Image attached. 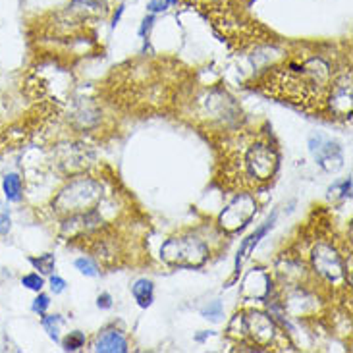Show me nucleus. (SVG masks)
I'll return each mask as SVG.
<instances>
[{
  "label": "nucleus",
  "instance_id": "obj_13",
  "mask_svg": "<svg viewBox=\"0 0 353 353\" xmlns=\"http://www.w3.org/2000/svg\"><path fill=\"white\" fill-rule=\"evenodd\" d=\"M153 282L147 280V278H139L134 286H132V294H134L135 301L139 303V307H143V309L151 307V303H153Z\"/></svg>",
  "mask_w": 353,
  "mask_h": 353
},
{
  "label": "nucleus",
  "instance_id": "obj_26",
  "mask_svg": "<svg viewBox=\"0 0 353 353\" xmlns=\"http://www.w3.org/2000/svg\"><path fill=\"white\" fill-rule=\"evenodd\" d=\"M176 2H178V0H168V4H176Z\"/></svg>",
  "mask_w": 353,
  "mask_h": 353
},
{
  "label": "nucleus",
  "instance_id": "obj_16",
  "mask_svg": "<svg viewBox=\"0 0 353 353\" xmlns=\"http://www.w3.org/2000/svg\"><path fill=\"white\" fill-rule=\"evenodd\" d=\"M21 286H26L31 292H37L39 294L43 290V286H45V280L37 272H29L26 276H21Z\"/></svg>",
  "mask_w": 353,
  "mask_h": 353
},
{
  "label": "nucleus",
  "instance_id": "obj_22",
  "mask_svg": "<svg viewBox=\"0 0 353 353\" xmlns=\"http://www.w3.org/2000/svg\"><path fill=\"white\" fill-rule=\"evenodd\" d=\"M168 6H170V4H168V0H151L147 8H149L151 14H159V12H164Z\"/></svg>",
  "mask_w": 353,
  "mask_h": 353
},
{
  "label": "nucleus",
  "instance_id": "obj_9",
  "mask_svg": "<svg viewBox=\"0 0 353 353\" xmlns=\"http://www.w3.org/2000/svg\"><path fill=\"white\" fill-rule=\"evenodd\" d=\"M241 296L251 301H265L270 296V278L265 270H253L245 280L241 288Z\"/></svg>",
  "mask_w": 353,
  "mask_h": 353
},
{
  "label": "nucleus",
  "instance_id": "obj_24",
  "mask_svg": "<svg viewBox=\"0 0 353 353\" xmlns=\"http://www.w3.org/2000/svg\"><path fill=\"white\" fill-rule=\"evenodd\" d=\"M97 305L101 307V309H110V307H112V297H110V294H103V296H99V299H97Z\"/></svg>",
  "mask_w": 353,
  "mask_h": 353
},
{
  "label": "nucleus",
  "instance_id": "obj_8",
  "mask_svg": "<svg viewBox=\"0 0 353 353\" xmlns=\"http://www.w3.org/2000/svg\"><path fill=\"white\" fill-rule=\"evenodd\" d=\"M309 149L316 159L319 166L325 168L326 172H336L344 166V157H342L340 145L328 141L323 135H316V137L313 135L309 139Z\"/></svg>",
  "mask_w": 353,
  "mask_h": 353
},
{
  "label": "nucleus",
  "instance_id": "obj_7",
  "mask_svg": "<svg viewBox=\"0 0 353 353\" xmlns=\"http://www.w3.org/2000/svg\"><path fill=\"white\" fill-rule=\"evenodd\" d=\"M313 267L323 278H326L328 282H338L344 278V265L342 259L336 253V249H332L326 243H319L313 249Z\"/></svg>",
  "mask_w": 353,
  "mask_h": 353
},
{
  "label": "nucleus",
  "instance_id": "obj_23",
  "mask_svg": "<svg viewBox=\"0 0 353 353\" xmlns=\"http://www.w3.org/2000/svg\"><path fill=\"white\" fill-rule=\"evenodd\" d=\"M154 23V16L151 14V16H147V18L143 19V23H141V28H139V37H147L149 35V31H151V28H153Z\"/></svg>",
  "mask_w": 353,
  "mask_h": 353
},
{
  "label": "nucleus",
  "instance_id": "obj_15",
  "mask_svg": "<svg viewBox=\"0 0 353 353\" xmlns=\"http://www.w3.org/2000/svg\"><path fill=\"white\" fill-rule=\"evenodd\" d=\"M64 325V319L60 315H48L43 316V326H45V330L50 336V340H54V342H60V326Z\"/></svg>",
  "mask_w": 353,
  "mask_h": 353
},
{
  "label": "nucleus",
  "instance_id": "obj_6",
  "mask_svg": "<svg viewBox=\"0 0 353 353\" xmlns=\"http://www.w3.org/2000/svg\"><path fill=\"white\" fill-rule=\"evenodd\" d=\"M234 323L239 325L241 338H249L257 345H268L276 334L270 316L263 315V313H249V316L236 315Z\"/></svg>",
  "mask_w": 353,
  "mask_h": 353
},
{
  "label": "nucleus",
  "instance_id": "obj_5",
  "mask_svg": "<svg viewBox=\"0 0 353 353\" xmlns=\"http://www.w3.org/2000/svg\"><path fill=\"white\" fill-rule=\"evenodd\" d=\"M255 212H257L255 199L249 193H241L220 214V226L226 232H238L248 226L251 219L255 216Z\"/></svg>",
  "mask_w": 353,
  "mask_h": 353
},
{
  "label": "nucleus",
  "instance_id": "obj_2",
  "mask_svg": "<svg viewBox=\"0 0 353 353\" xmlns=\"http://www.w3.org/2000/svg\"><path fill=\"white\" fill-rule=\"evenodd\" d=\"M161 257L178 267H201L209 259V248L195 236H181L163 243Z\"/></svg>",
  "mask_w": 353,
  "mask_h": 353
},
{
  "label": "nucleus",
  "instance_id": "obj_19",
  "mask_svg": "<svg viewBox=\"0 0 353 353\" xmlns=\"http://www.w3.org/2000/svg\"><path fill=\"white\" fill-rule=\"evenodd\" d=\"M48 305H50V297L47 296V294H41L39 292V296L33 299V305H31V309H33V313H37V315H45L47 313Z\"/></svg>",
  "mask_w": 353,
  "mask_h": 353
},
{
  "label": "nucleus",
  "instance_id": "obj_21",
  "mask_svg": "<svg viewBox=\"0 0 353 353\" xmlns=\"http://www.w3.org/2000/svg\"><path fill=\"white\" fill-rule=\"evenodd\" d=\"M50 290L52 294H62L66 290V280L60 276H50Z\"/></svg>",
  "mask_w": 353,
  "mask_h": 353
},
{
  "label": "nucleus",
  "instance_id": "obj_11",
  "mask_svg": "<svg viewBox=\"0 0 353 353\" xmlns=\"http://www.w3.org/2000/svg\"><path fill=\"white\" fill-rule=\"evenodd\" d=\"M95 352L125 353L128 352V342H125V338L120 334V332H116V330H106L105 334L97 340Z\"/></svg>",
  "mask_w": 353,
  "mask_h": 353
},
{
  "label": "nucleus",
  "instance_id": "obj_12",
  "mask_svg": "<svg viewBox=\"0 0 353 353\" xmlns=\"http://www.w3.org/2000/svg\"><path fill=\"white\" fill-rule=\"evenodd\" d=\"M2 191H4V197H6L8 203H19L23 199V185H21L19 174H6L4 180H2Z\"/></svg>",
  "mask_w": 353,
  "mask_h": 353
},
{
  "label": "nucleus",
  "instance_id": "obj_10",
  "mask_svg": "<svg viewBox=\"0 0 353 353\" xmlns=\"http://www.w3.org/2000/svg\"><path fill=\"white\" fill-rule=\"evenodd\" d=\"M274 219H276V216H272L270 220H267V222H265V224H263V226H261L257 232H253L249 238L243 239V243H241V248H239V251H238V257H236V278L239 276V270H241V263H243V259L248 257L249 253L255 249V245H257L259 241H261V238H265V234H267L268 228L272 226Z\"/></svg>",
  "mask_w": 353,
  "mask_h": 353
},
{
  "label": "nucleus",
  "instance_id": "obj_4",
  "mask_svg": "<svg viewBox=\"0 0 353 353\" xmlns=\"http://www.w3.org/2000/svg\"><path fill=\"white\" fill-rule=\"evenodd\" d=\"M99 197V185L91 180L74 181L70 188L62 191L54 201L58 210L62 212H81V210H91L93 203Z\"/></svg>",
  "mask_w": 353,
  "mask_h": 353
},
{
  "label": "nucleus",
  "instance_id": "obj_1",
  "mask_svg": "<svg viewBox=\"0 0 353 353\" xmlns=\"http://www.w3.org/2000/svg\"><path fill=\"white\" fill-rule=\"evenodd\" d=\"M268 95L286 99L288 103L321 110L328 103L332 79L330 68L323 58L292 60L276 68L265 83Z\"/></svg>",
  "mask_w": 353,
  "mask_h": 353
},
{
  "label": "nucleus",
  "instance_id": "obj_20",
  "mask_svg": "<svg viewBox=\"0 0 353 353\" xmlns=\"http://www.w3.org/2000/svg\"><path fill=\"white\" fill-rule=\"evenodd\" d=\"M201 315L205 316V319H210V321H219L220 316H222V303L220 301H212L209 307H205L201 311Z\"/></svg>",
  "mask_w": 353,
  "mask_h": 353
},
{
  "label": "nucleus",
  "instance_id": "obj_14",
  "mask_svg": "<svg viewBox=\"0 0 353 353\" xmlns=\"http://www.w3.org/2000/svg\"><path fill=\"white\" fill-rule=\"evenodd\" d=\"M29 263L37 268L41 274H52L54 267H57V259H54V255H50V253L39 255V257H29Z\"/></svg>",
  "mask_w": 353,
  "mask_h": 353
},
{
  "label": "nucleus",
  "instance_id": "obj_18",
  "mask_svg": "<svg viewBox=\"0 0 353 353\" xmlns=\"http://www.w3.org/2000/svg\"><path fill=\"white\" fill-rule=\"evenodd\" d=\"M76 268L81 274H85V276H97L99 274V268H97L95 263L87 257L76 259Z\"/></svg>",
  "mask_w": 353,
  "mask_h": 353
},
{
  "label": "nucleus",
  "instance_id": "obj_25",
  "mask_svg": "<svg viewBox=\"0 0 353 353\" xmlns=\"http://www.w3.org/2000/svg\"><path fill=\"white\" fill-rule=\"evenodd\" d=\"M122 14H124V6H120V8H118V12L114 14V19H112V28H116V23L120 21V16H122Z\"/></svg>",
  "mask_w": 353,
  "mask_h": 353
},
{
  "label": "nucleus",
  "instance_id": "obj_3",
  "mask_svg": "<svg viewBox=\"0 0 353 353\" xmlns=\"http://www.w3.org/2000/svg\"><path fill=\"white\" fill-rule=\"evenodd\" d=\"M239 168L245 172V180L249 183H263L267 181L278 166L276 151L267 143L249 145L239 159Z\"/></svg>",
  "mask_w": 353,
  "mask_h": 353
},
{
  "label": "nucleus",
  "instance_id": "obj_17",
  "mask_svg": "<svg viewBox=\"0 0 353 353\" xmlns=\"http://www.w3.org/2000/svg\"><path fill=\"white\" fill-rule=\"evenodd\" d=\"M83 344H85V334L76 330V332H70L66 340H64V350H66V352H76V350H79Z\"/></svg>",
  "mask_w": 353,
  "mask_h": 353
}]
</instances>
